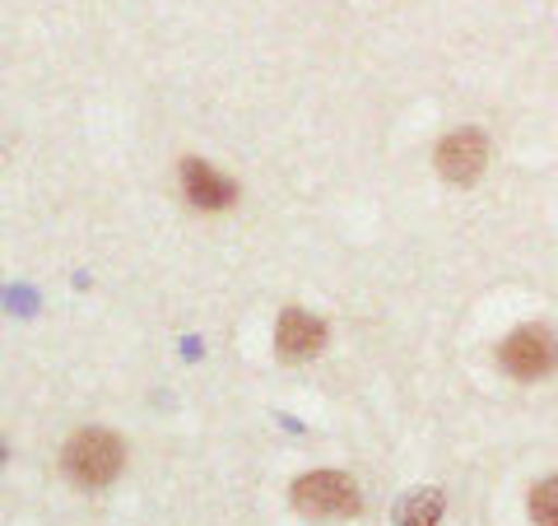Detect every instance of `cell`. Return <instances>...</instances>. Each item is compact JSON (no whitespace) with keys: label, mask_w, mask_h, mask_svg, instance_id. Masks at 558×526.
I'll use <instances>...</instances> for the list:
<instances>
[{"label":"cell","mask_w":558,"mask_h":526,"mask_svg":"<svg viewBox=\"0 0 558 526\" xmlns=\"http://www.w3.org/2000/svg\"><path fill=\"white\" fill-rule=\"evenodd\" d=\"M438 513H442V494L438 489H424V494H414L405 503V526H433Z\"/></svg>","instance_id":"ba28073f"},{"label":"cell","mask_w":558,"mask_h":526,"mask_svg":"<svg viewBox=\"0 0 558 526\" xmlns=\"http://www.w3.org/2000/svg\"><path fill=\"white\" fill-rule=\"evenodd\" d=\"M293 507L307 517H354L359 513V489L340 470H312L293 485Z\"/></svg>","instance_id":"7a4b0ae2"},{"label":"cell","mask_w":558,"mask_h":526,"mask_svg":"<svg viewBox=\"0 0 558 526\" xmlns=\"http://www.w3.org/2000/svg\"><path fill=\"white\" fill-rule=\"evenodd\" d=\"M488 164V140L480 131H457V135H447L442 145H438V172L447 182H457V187H470L484 172Z\"/></svg>","instance_id":"277c9868"},{"label":"cell","mask_w":558,"mask_h":526,"mask_svg":"<svg viewBox=\"0 0 558 526\" xmlns=\"http://www.w3.org/2000/svg\"><path fill=\"white\" fill-rule=\"evenodd\" d=\"M121 462H126V447H121V438L108 429H84L65 443V476L84 489L112 485Z\"/></svg>","instance_id":"6da1fadb"},{"label":"cell","mask_w":558,"mask_h":526,"mask_svg":"<svg viewBox=\"0 0 558 526\" xmlns=\"http://www.w3.org/2000/svg\"><path fill=\"white\" fill-rule=\"evenodd\" d=\"M498 359L517 382L549 378L554 363H558V340H554V331H545V326H521V331L508 336V345L498 349Z\"/></svg>","instance_id":"3957f363"},{"label":"cell","mask_w":558,"mask_h":526,"mask_svg":"<svg viewBox=\"0 0 558 526\" xmlns=\"http://www.w3.org/2000/svg\"><path fill=\"white\" fill-rule=\"evenodd\" d=\"M182 187H186V201L201 205V210H223L238 201V187L223 178L219 168H209L201 159H186L182 164Z\"/></svg>","instance_id":"5b68a950"},{"label":"cell","mask_w":558,"mask_h":526,"mask_svg":"<svg viewBox=\"0 0 558 526\" xmlns=\"http://www.w3.org/2000/svg\"><path fill=\"white\" fill-rule=\"evenodd\" d=\"M275 345H279V355L284 359H312L326 345V326L317 318H307V312L289 308L284 318H279V326H275Z\"/></svg>","instance_id":"8992f818"},{"label":"cell","mask_w":558,"mask_h":526,"mask_svg":"<svg viewBox=\"0 0 558 526\" xmlns=\"http://www.w3.org/2000/svg\"><path fill=\"white\" fill-rule=\"evenodd\" d=\"M531 517H535V526H558V476L539 480L531 489Z\"/></svg>","instance_id":"52a82bcc"}]
</instances>
